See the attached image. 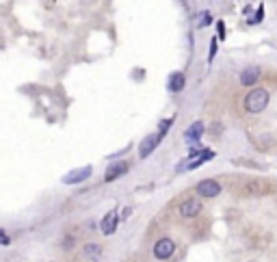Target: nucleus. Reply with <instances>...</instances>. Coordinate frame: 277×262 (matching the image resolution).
<instances>
[{
    "label": "nucleus",
    "instance_id": "obj_8",
    "mask_svg": "<svg viewBox=\"0 0 277 262\" xmlns=\"http://www.w3.org/2000/svg\"><path fill=\"white\" fill-rule=\"evenodd\" d=\"M89 176H91V167H78V169L63 176V184H78V182L87 180Z\"/></svg>",
    "mask_w": 277,
    "mask_h": 262
},
{
    "label": "nucleus",
    "instance_id": "obj_5",
    "mask_svg": "<svg viewBox=\"0 0 277 262\" xmlns=\"http://www.w3.org/2000/svg\"><path fill=\"white\" fill-rule=\"evenodd\" d=\"M160 139H163L160 134H147V137L141 141V146H138V156H141V158H147V156H150V154L156 149V146L160 143Z\"/></svg>",
    "mask_w": 277,
    "mask_h": 262
},
{
    "label": "nucleus",
    "instance_id": "obj_18",
    "mask_svg": "<svg viewBox=\"0 0 277 262\" xmlns=\"http://www.w3.org/2000/svg\"><path fill=\"white\" fill-rule=\"evenodd\" d=\"M215 52H216V39H212V46H210V59L215 57Z\"/></svg>",
    "mask_w": 277,
    "mask_h": 262
},
{
    "label": "nucleus",
    "instance_id": "obj_4",
    "mask_svg": "<svg viewBox=\"0 0 277 262\" xmlns=\"http://www.w3.org/2000/svg\"><path fill=\"white\" fill-rule=\"evenodd\" d=\"M128 171V163L126 161H117V163H110L106 167V174H104V182H113L117 178H122Z\"/></svg>",
    "mask_w": 277,
    "mask_h": 262
},
{
    "label": "nucleus",
    "instance_id": "obj_11",
    "mask_svg": "<svg viewBox=\"0 0 277 262\" xmlns=\"http://www.w3.org/2000/svg\"><path fill=\"white\" fill-rule=\"evenodd\" d=\"M201 134H204V124H201V121H195V124H191V126H188V130L184 132V139H186V141L197 143Z\"/></svg>",
    "mask_w": 277,
    "mask_h": 262
},
{
    "label": "nucleus",
    "instance_id": "obj_15",
    "mask_svg": "<svg viewBox=\"0 0 277 262\" xmlns=\"http://www.w3.org/2000/svg\"><path fill=\"white\" fill-rule=\"evenodd\" d=\"M210 24V16L208 13H201V17H200V26H208Z\"/></svg>",
    "mask_w": 277,
    "mask_h": 262
},
{
    "label": "nucleus",
    "instance_id": "obj_3",
    "mask_svg": "<svg viewBox=\"0 0 277 262\" xmlns=\"http://www.w3.org/2000/svg\"><path fill=\"white\" fill-rule=\"evenodd\" d=\"M200 213H201V202L197 197H188V199H184V202L180 204V214L186 217V219L197 217Z\"/></svg>",
    "mask_w": 277,
    "mask_h": 262
},
{
    "label": "nucleus",
    "instance_id": "obj_17",
    "mask_svg": "<svg viewBox=\"0 0 277 262\" xmlns=\"http://www.w3.org/2000/svg\"><path fill=\"white\" fill-rule=\"evenodd\" d=\"M0 245H9V236L4 230H0Z\"/></svg>",
    "mask_w": 277,
    "mask_h": 262
},
{
    "label": "nucleus",
    "instance_id": "obj_7",
    "mask_svg": "<svg viewBox=\"0 0 277 262\" xmlns=\"http://www.w3.org/2000/svg\"><path fill=\"white\" fill-rule=\"evenodd\" d=\"M117 223H119L117 210H110V213L104 214L102 221H100V230H102V234H106V236H110V234L117 230Z\"/></svg>",
    "mask_w": 277,
    "mask_h": 262
},
{
    "label": "nucleus",
    "instance_id": "obj_1",
    "mask_svg": "<svg viewBox=\"0 0 277 262\" xmlns=\"http://www.w3.org/2000/svg\"><path fill=\"white\" fill-rule=\"evenodd\" d=\"M269 104V91L266 89H251L245 98V109L249 113H260V111L266 109Z\"/></svg>",
    "mask_w": 277,
    "mask_h": 262
},
{
    "label": "nucleus",
    "instance_id": "obj_12",
    "mask_svg": "<svg viewBox=\"0 0 277 262\" xmlns=\"http://www.w3.org/2000/svg\"><path fill=\"white\" fill-rule=\"evenodd\" d=\"M184 89V74L175 72L171 74V78H169V91H182Z\"/></svg>",
    "mask_w": 277,
    "mask_h": 262
},
{
    "label": "nucleus",
    "instance_id": "obj_14",
    "mask_svg": "<svg viewBox=\"0 0 277 262\" xmlns=\"http://www.w3.org/2000/svg\"><path fill=\"white\" fill-rule=\"evenodd\" d=\"M171 124H173V119H165V121H160V132H158L160 137H163V134L167 132V130H169V126H171Z\"/></svg>",
    "mask_w": 277,
    "mask_h": 262
},
{
    "label": "nucleus",
    "instance_id": "obj_13",
    "mask_svg": "<svg viewBox=\"0 0 277 262\" xmlns=\"http://www.w3.org/2000/svg\"><path fill=\"white\" fill-rule=\"evenodd\" d=\"M100 254H102L100 245H95V243H91V245H85V258L98 260V258H100Z\"/></svg>",
    "mask_w": 277,
    "mask_h": 262
},
{
    "label": "nucleus",
    "instance_id": "obj_10",
    "mask_svg": "<svg viewBox=\"0 0 277 262\" xmlns=\"http://www.w3.org/2000/svg\"><path fill=\"white\" fill-rule=\"evenodd\" d=\"M258 78H260V67H247V69H243V74H241V85L245 87H249V85H253V82H258Z\"/></svg>",
    "mask_w": 277,
    "mask_h": 262
},
{
    "label": "nucleus",
    "instance_id": "obj_6",
    "mask_svg": "<svg viewBox=\"0 0 277 262\" xmlns=\"http://www.w3.org/2000/svg\"><path fill=\"white\" fill-rule=\"evenodd\" d=\"M197 193H200L201 197H216V195L221 193V184L216 180H201L200 184H197Z\"/></svg>",
    "mask_w": 277,
    "mask_h": 262
},
{
    "label": "nucleus",
    "instance_id": "obj_16",
    "mask_svg": "<svg viewBox=\"0 0 277 262\" xmlns=\"http://www.w3.org/2000/svg\"><path fill=\"white\" fill-rule=\"evenodd\" d=\"M216 31H219V39H223V37H225V26H223V22H216Z\"/></svg>",
    "mask_w": 277,
    "mask_h": 262
},
{
    "label": "nucleus",
    "instance_id": "obj_9",
    "mask_svg": "<svg viewBox=\"0 0 277 262\" xmlns=\"http://www.w3.org/2000/svg\"><path fill=\"white\" fill-rule=\"evenodd\" d=\"M215 156V152L212 149H204V152L200 154V156H195V158H191V161H186V165H182V167H178V171H182V169H195V167H200V165H204L206 161H210V158Z\"/></svg>",
    "mask_w": 277,
    "mask_h": 262
},
{
    "label": "nucleus",
    "instance_id": "obj_19",
    "mask_svg": "<svg viewBox=\"0 0 277 262\" xmlns=\"http://www.w3.org/2000/svg\"><path fill=\"white\" fill-rule=\"evenodd\" d=\"M130 213H132V208H126V210H123V214H122V219H128V217H130Z\"/></svg>",
    "mask_w": 277,
    "mask_h": 262
},
{
    "label": "nucleus",
    "instance_id": "obj_2",
    "mask_svg": "<svg viewBox=\"0 0 277 262\" xmlns=\"http://www.w3.org/2000/svg\"><path fill=\"white\" fill-rule=\"evenodd\" d=\"M173 251H175V243L171 241V238H160V241H156V245H154V256L158 260H167V258H171L173 256Z\"/></svg>",
    "mask_w": 277,
    "mask_h": 262
}]
</instances>
